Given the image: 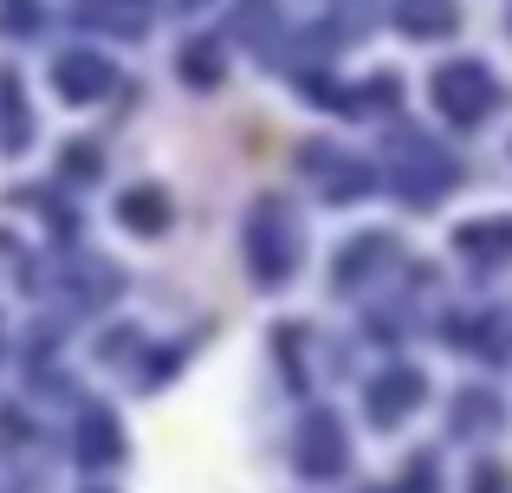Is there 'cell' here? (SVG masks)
Listing matches in <instances>:
<instances>
[{
  "instance_id": "1",
  "label": "cell",
  "mask_w": 512,
  "mask_h": 493,
  "mask_svg": "<svg viewBox=\"0 0 512 493\" xmlns=\"http://www.w3.org/2000/svg\"><path fill=\"white\" fill-rule=\"evenodd\" d=\"M454 98V111H480V104H487V78L474 72V65H454L448 72V85H441Z\"/></svg>"
}]
</instances>
